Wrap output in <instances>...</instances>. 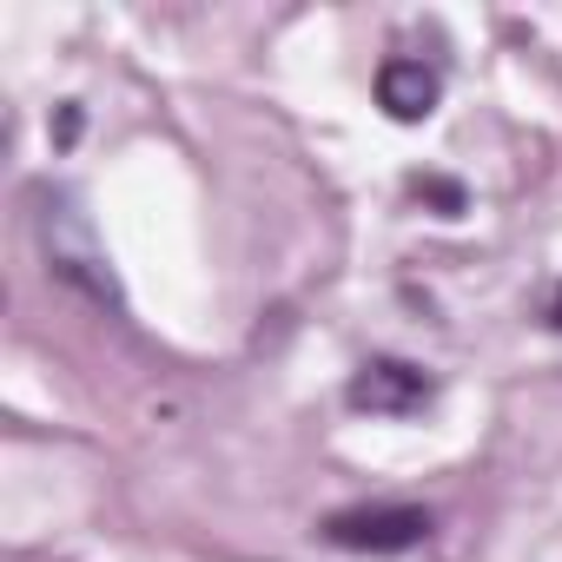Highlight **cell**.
<instances>
[{
    "label": "cell",
    "instance_id": "52a82bcc",
    "mask_svg": "<svg viewBox=\"0 0 562 562\" xmlns=\"http://www.w3.org/2000/svg\"><path fill=\"white\" fill-rule=\"evenodd\" d=\"M549 325H555V331H562V292H555V299H549Z\"/></svg>",
    "mask_w": 562,
    "mask_h": 562
},
{
    "label": "cell",
    "instance_id": "7a4b0ae2",
    "mask_svg": "<svg viewBox=\"0 0 562 562\" xmlns=\"http://www.w3.org/2000/svg\"><path fill=\"white\" fill-rule=\"evenodd\" d=\"M318 536L331 549H358V555H404V549L430 542V509H411V503H358V509H331L318 522Z\"/></svg>",
    "mask_w": 562,
    "mask_h": 562
},
{
    "label": "cell",
    "instance_id": "6da1fadb",
    "mask_svg": "<svg viewBox=\"0 0 562 562\" xmlns=\"http://www.w3.org/2000/svg\"><path fill=\"white\" fill-rule=\"evenodd\" d=\"M41 245H47V258H54V271L67 278V285H80L93 305L120 312V278H113L106 245L93 238V218L80 212L74 192H47L41 199Z\"/></svg>",
    "mask_w": 562,
    "mask_h": 562
},
{
    "label": "cell",
    "instance_id": "5b68a950",
    "mask_svg": "<svg viewBox=\"0 0 562 562\" xmlns=\"http://www.w3.org/2000/svg\"><path fill=\"white\" fill-rule=\"evenodd\" d=\"M411 192H417V205H430L437 218H463V212H470V192H463V179L417 172V179H411Z\"/></svg>",
    "mask_w": 562,
    "mask_h": 562
},
{
    "label": "cell",
    "instance_id": "3957f363",
    "mask_svg": "<svg viewBox=\"0 0 562 562\" xmlns=\"http://www.w3.org/2000/svg\"><path fill=\"white\" fill-rule=\"evenodd\" d=\"M345 397L364 417H417L437 397V378L417 371V364H404V358H371V364H358V378H351Z\"/></svg>",
    "mask_w": 562,
    "mask_h": 562
},
{
    "label": "cell",
    "instance_id": "8992f818",
    "mask_svg": "<svg viewBox=\"0 0 562 562\" xmlns=\"http://www.w3.org/2000/svg\"><path fill=\"white\" fill-rule=\"evenodd\" d=\"M54 139H60V146H74V139H80V106H74V100L60 106V120H54Z\"/></svg>",
    "mask_w": 562,
    "mask_h": 562
},
{
    "label": "cell",
    "instance_id": "277c9868",
    "mask_svg": "<svg viewBox=\"0 0 562 562\" xmlns=\"http://www.w3.org/2000/svg\"><path fill=\"white\" fill-rule=\"evenodd\" d=\"M437 93H443V80H437V67H424V60H384V67H378V106H384L391 120H404V126L430 120V113H437Z\"/></svg>",
    "mask_w": 562,
    "mask_h": 562
}]
</instances>
